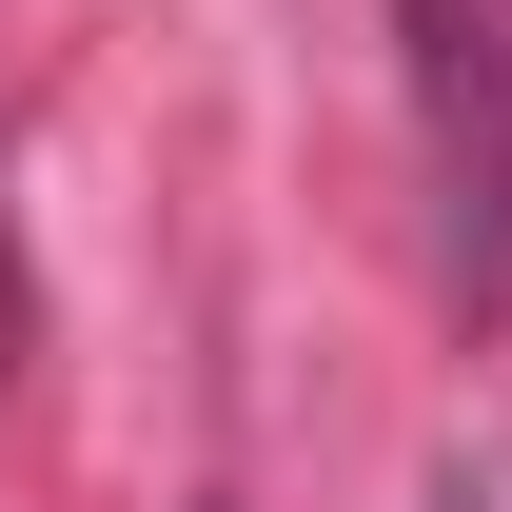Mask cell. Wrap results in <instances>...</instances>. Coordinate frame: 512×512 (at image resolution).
Masks as SVG:
<instances>
[{
	"label": "cell",
	"mask_w": 512,
	"mask_h": 512,
	"mask_svg": "<svg viewBox=\"0 0 512 512\" xmlns=\"http://www.w3.org/2000/svg\"><path fill=\"white\" fill-rule=\"evenodd\" d=\"M434 512H473V493H434Z\"/></svg>",
	"instance_id": "7a4b0ae2"
},
{
	"label": "cell",
	"mask_w": 512,
	"mask_h": 512,
	"mask_svg": "<svg viewBox=\"0 0 512 512\" xmlns=\"http://www.w3.org/2000/svg\"><path fill=\"white\" fill-rule=\"evenodd\" d=\"M0 375H20V256H0Z\"/></svg>",
	"instance_id": "6da1fadb"
}]
</instances>
